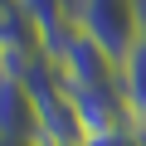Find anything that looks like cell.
I'll return each instance as SVG.
<instances>
[{
  "instance_id": "obj_6",
  "label": "cell",
  "mask_w": 146,
  "mask_h": 146,
  "mask_svg": "<svg viewBox=\"0 0 146 146\" xmlns=\"http://www.w3.org/2000/svg\"><path fill=\"white\" fill-rule=\"evenodd\" d=\"M5 146H39V136H34V141H5Z\"/></svg>"
},
{
  "instance_id": "obj_3",
  "label": "cell",
  "mask_w": 146,
  "mask_h": 146,
  "mask_svg": "<svg viewBox=\"0 0 146 146\" xmlns=\"http://www.w3.org/2000/svg\"><path fill=\"white\" fill-rule=\"evenodd\" d=\"M0 136L5 141L39 136V117H34V98H29L25 78H0Z\"/></svg>"
},
{
  "instance_id": "obj_1",
  "label": "cell",
  "mask_w": 146,
  "mask_h": 146,
  "mask_svg": "<svg viewBox=\"0 0 146 146\" xmlns=\"http://www.w3.org/2000/svg\"><path fill=\"white\" fill-rule=\"evenodd\" d=\"M68 15L117 63H127V54L136 49V39L146 29V5L141 0H68Z\"/></svg>"
},
{
  "instance_id": "obj_4",
  "label": "cell",
  "mask_w": 146,
  "mask_h": 146,
  "mask_svg": "<svg viewBox=\"0 0 146 146\" xmlns=\"http://www.w3.org/2000/svg\"><path fill=\"white\" fill-rule=\"evenodd\" d=\"M83 146H146V136H141L136 127H127V131H107V136H93V141H83Z\"/></svg>"
},
{
  "instance_id": "obj_2",
  "label": "cell",
  "mask_w": 146,
  "mask_h": 146,
  "mask_svg": "<svg viewBox=\"0 0 146 146\" xmlns=\"http://www.w3.org/2000/svg\"><path fill=\"white\" fill-rule=\"evenodd\" d=\"M54 68H58V78L73 88V93H88V88H107V83H117L122 78V63L102 49V44H93L83 29H73L68 39H63V49L49 58Z\"/></svg>"
},
{
  "instance_id": "obj_5",
  "label": "cell",
  "mask_w": 146,
  "mask_h": 146,
  "mask_svg": "<svg viewBox=\"0 0 146 146\" xmlns=\"http://www.w3.org/2000/svg\"><path fill=\"white\" fill-rule=\"evenodd\" d=\"M39 146H83V141H39Z\"/></svg>"
}]
</instances>
